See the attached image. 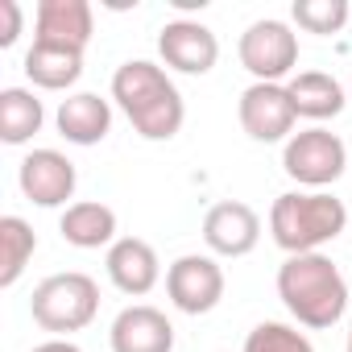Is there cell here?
Masks as SVG:
<instances>
[{
  "mask_svg": "<svg viewBox=\"0 0 352 352\" xmlns=\"http://www.w3.org/2000/svg\"><path fill=\"white\" fill-rule=\"evenodd\" d=\"M112 100L145 141H170L187 120V104L170 75L149 58H129L112 75Z\"/></svg>",
  "mask_w": 352,
  "mask_h": 352,
  "instance_id": "6da1fadb",
  "label": "cell"
},
{
  "mask_svg": "<svg viewBox=\"0 0 352 352\" xmlns=\"http://www.w3.org/2000/svg\"><path fill=\"white\" fill-rule=\"evenodd\" d=\"M278 298L302 327H331L348 311V282L323 253H298L278 265Z\"/></svg>",
  "mask_w": 352,
  "mask_h": 352,
  "instance_id": "7a4b0ae2",
  "label": "cell"
},
{
  "mask_svg": "<svg viewBox=\"0 0 352 352\" xmlns=\"http://www.w3.org/2000/svg\"><path fill=\"white\" fill-rule=\"evenodd\" d=\"M344 228H348V208H344V199H336L327 191H286L270 208L274 245L286 249L290 257L319 253Z\"/></svg>",
  "mask_w": 352,
  "mask_h": 352,
  "instance_id": "3957f363",
  "label": "cell"
},
{
  "mask_svg": "<svg viewBox=\"0 0 352 352\" xmlns=\"http://www.w3.org/2000/svg\"><path fill=\"white\" fill-rule=\"evenodd\" d=\"M30 311H34V323L42 331H54V336L83 331L100 311V286H96V278H87L79 270L50 274L46 282L34 286Z\"/></svg>",
  "mask_w": 352,
  "mask_h": 352,
  "instance_id": "277c9868",
  "label": "cell"
},
{
  "mask_svg": "<svg viewBox=\"0 0 352 352\" xmlns=\"http://www.w3.org/2000/svg\"><path fill=\"white\" fill-rule=\"evenodd\" d=\"M348 166V149L336 133L327 129H302V133H290L286 149H282V170L298 187H311V191H323L331 187Z\"/></svg>",
  "mask_w": 352,
  "mask_h": 352,
  "instance_id": "5b68a950",
  "label": "cell"
},
{
  "mask_svg": "<svg viewBox=\"0 0 352 352\" xmlns=\"http://www.w3.org/2000/svg\"><path fill=\"white\" fill-rule=\"evenodd\" d=\"M241 67L257 79V83H282L294 67H298V34L286 21H253L241 34Z\"/></svg>",
  "mask_w": 352,
  "mask_h": 352,
  "instance_id": "8992f818",
  "label": "cell"
},
{
  "mask_svg": "<svg viewBox=\"0 0 352 352\" xmlns=\"http://www.w3.org/2000/svg\"><path fill=\"white\" fill-rule=\"evenodd\" d=\"M166 294L183 315H208L224 298V270L208 253H187L166 270Z\"/></svg>",
  "mask_w": 352,
  "mask_h": 352,
  "instance_id": "52a82bcc",
  "label": "cell"
},
{
  "mask_svg": "<svg viewBox=\"0 0 352 352\" xmlns=\"http://www.w3.org/2000/svg\"><path fill=\"white\" fill-rule=\"evenodd\" d=\"M236 116H241V129L261 145L290 141V129L298 120L286 83H253V87H245L241 104H236Z\"/></svg>",
  "mask_w": 352,
  "mask_h": 352,
  "instance_id": "ba28073f",
  "label": "cell"
},
{
  "mask_svg": "<svg viewBox=\"0 0 352 352\" xmlns=\"http://www.w3.org/2000/svg\"><path fill=\"white\" fill-rule=\"evenodd\" d=\"M17 183H21V195L38 208H63L71 195H75V162L58 149H34L21 157V170H17ZM71 208V204H67Z\"/></svg>",
  "mask_w": 352,
  "mask_h": 352,
  "instance_id": "9c48e42d",
  "label": "cell"
},
{
  "mask_svg": "<svg viewBox=\"0 0 352 352\" xmlns=\"http://www.w3.org/2000/svg\"><path fill=\"white\" fill-rule=\"evenodd\" d=\"M157 54H162L166 67L183 71V75H208L216 67V58H220V38L208 25L179 17V21H166L162 25Z\"/></svg>",
  "mask_w": 352,
  "mask_h": 352,
  "instance_id": "30bf717a",
  "label": "cell"
},
{
  "mask_svg": "<svg viewBox=\"0 0 352 352\" xmlns=\"http://www.w3.org/2000/svg\"><path fill=\"white\" fill-rule=\"evenodd\" d=\"M96 34V17L87 0H42L34 13V42L54 50L83 54Z\"/></svg>",
  "mask_w": 352,
  "mask_h": 352,
  "instance_id": "8fae6325",
  "label": "cell"
},
{
  "mask_svg": "<svg viewBox=\"0 0 352 352\" xmlns=\"http://www.w3.org/2000/svg\"><path fill=\"white\" fill-rule=\"evenodd\" d=\"M204 241L216 257H245L261 241V216L241 199H224L204 216Z\"/></svg>",
  "mask_w": 352,
  "mask_h": 352,
  "instance_id": "7c38bea8",
  "label": "cell"
},
{
  "mask_svg": "<svg viewBox=\"0 0 352 352\" xmlns=\"http://www.w3.org/2000/svg\"><path fill=\"white\" fill-rule=\"evenodd\" d=\"M108 344L112 352H174V323L157 307L137 302L112 319Z\"/></svg>",
  "mask_w": 352,
  "mask_h": 352,
  "instance_id": "4fadbf2b",
  "label": "cell"
},
{
  "mask_svg": "<svg viewBox=\"0 0 352 352\" xmlns=\"http://www.w3.org/2000/svg\"><path fill=\"white\" fill-rule=\"evenodd\" d=\"M104 265H108V282L120 294H133V298L149 294L157 286V278H162V261H157L153 245L141 241V236H120L108 249V261Z\"/></svg>",
  "mask_w": 352,
  "mask_h": 352,
  "instance_id": "5bb4252c",
  "label": "cell"
},
{
  "mask_svg": "<svg viewBox=\"0 0 352 352\" xmlns=\"http://www.w3.org/2000/svg\"><path fill=\"white\" fill-rule=\"evenodd\" d=\"M54 124L71 145H100L112 129V104L96 91H75L58 104Z\"/></svg>",
  "mask_w": 352,
  "mask_h": 352,
  "instance_id": "9a60e30c",
  "label": "cell"
},
{
  "mask_svg": "<svg viewBox=\"0 0 352 352\" xmlns=\"http://www.w3.org/2000/svg\"><path fill=\"white\" fill-rule=\"evenodd\" d=\"M58 232L67 245L75 249H100V245H116V212L108 204H96V199H83V204H71L58 220Z\"/></svg>",
  "mask_w": 352,
  "mask_h": 352,
  "instance_id": "2e32d148",
  "label": "cell"
},
{
  "mask_svg": "<svg viewBox=\"0 0 352 352\" xmlns=\"http://www.w3.org/2000/svg\"><path fill=\"white\" fill-rule=\"evenodd\" d=\"M286 91H290L294 112L307 120H331L344 112V87L327 71H302L286 83Z\"/></svg>",
  "mask_w": 352,
  "mask_h": 352,
  "instance_id": "e0dca14e",
  "label": "cell"
},
{
  "mask_svg": "<svg viewBox=\"0 0 352 352\" xmlns=\"http://www.w3.org/2000/svg\"><path fill=\"white\" fill-rule=\"evenodd\" d=\"M42 100L25 87H5L0 91V141L5 145H25L34 133H42Z\"/></svg>",
  "mask_w": 352,
  "mask_h": 352,
  "instance_id": "ac0fdd59",
  "label": "cell"
},
{
  "mask_svg": "<svg viewBox=\"0 0 352 352\" xmlns=\"http://www.w3.org/2000/svg\"><path fill=\"white\" fill-rule=\"evenodd\" d=\"M25 75L34 87H46V91H67L71 83H79L83 75V54L75 50H54V46H30L25 54Z\"/></svg>",
  "mask_w": 352,
  "mask_h": 352,
  "instance_id": "d6986e66",
  "label": "cell"
},
{
  "mask_svg": "<svg viewBox=\"0 0 352 352\" xmlns=\"http://www.w3.org/2000/svg\"><path fill=\"white\" fill-rule=\"evenodd\" d=\"M38 249V232L21 220V216H5L0 220V286H17V278L25 274L30 257Z\"/></svg>",
  "mask_w": 352,
  "mask_h": 352,
  "instance_id": "ffe728a7",
  "label": "cell"
},
{
  "mask_svg": "<svg viewBox=\"0 0 352 352\" xmlns=\"http://www.w3.org/2000/svg\"><path fill=\"white\" fill-rule=\"evenodd\" d=\"M290 17L307 34H340L352 17V5L348 0H294Z\"/></svg>",
  "mask_w": 352,
  "mask_h": 352,
  "instance_id": "44dd1931",
  "label": "cell"
},
{
  "mask_svg": "<svg viewBox=\"0 0 352 352\" xmlns=\"http://www.w3.org/2000/svg\"><path fill=\"white\" fill-rule=\"evenodd\" d=\"M245 352H315V344L290 323H257L245 336Z\"/></svg>",
  "mask_w": 352,
  "mask_h": 352,
  "instance_id": "7402d4cb",
  "label": "cell"
},
{
  "mask_svg": "<svg viewBox=\"0 0 352 352\" xmlns=\"http://www.w3.org/2000/svg\"><path fill=\"white\" fill-rule=\"evenodd\" d=\"M21 5H17V0H0V46H13L17 38H21Z\"/></svg>",
  "mask_w": 352,
  "mask_h": 352,
  "instance_id": "603a6c76",
  "label": "cell"
},
{
  "mask_svg": "<svg viewBox=\"0 0 352 352\" xmlns=\"http://www.w3.org/2000/svg\"><path fill=\"white\" fill-rule=\"evenodd\" d=\"M34 352H83V348H79V344H71V340H58V336H54V340H46V344H38Z\"/></svg>",
  "mask_w": 352,
  "mask_h": 352,
  "instance_id": "cb8c5ba5",
  "label": "cell"
},
{
  "mask_svg": "<svg viewBox=\"0 0 352 352\" xmlns=\"http://www.w3.org/2000/svg\"><path fill=\"white\" fill-rule=\"evenodd\" d=\"M348 352H352V327H348Z\"/></svg>",
  "mask_w": 352,
  "mask_h": 352,
  "instance_id": "d4e9b609",
  "label": "cell"
}]
</instances>
